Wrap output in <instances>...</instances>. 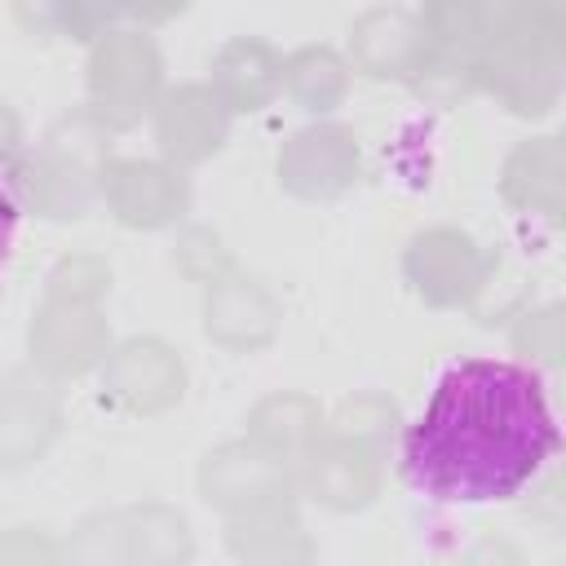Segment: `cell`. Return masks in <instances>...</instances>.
Returning a JSON list of instances; mask_svg holds the SVG:
<instances>
[{
	"instance_id": "1",
	"label": "cell",
	"mask_w": 566,
	"mask_h": 566,
	"mask_svg": "<svg viewBox=\"0 0 566 566\" xmlns=\"http://www.w3.org/2000/svg\"><path fill=\"white\" fill-rule=\"evenodd\" d=\"M557 451L548 385L509 358H455L402 433V478L438 504L513 500Z\"/></svg>"
},
{
	"instance_id": "2",
	"label": "cell",
	"mask_w": 566,
	"mask_h": 566,
	"mask_svg": "<svg viewBox=\"0 0 566 566\" xmlns=\"http://www.w3.org/2000/svg\"><path fill=\"white\" fill-rule=\"evenodd\" d=\"M18 230H22V186H18V172L9 168V159H0V274L13 261Z\"/></svg>"
}]
</instances>
